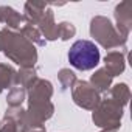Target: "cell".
Instances as JSON below:
<instances>
[{
  "label": "cell",
  "mask_w": 132,
  "mask_h": 132,
  "mask_svg": "<svg viewBox=\"0 0 132 132\" xmlns=\"http://www.w3.org/2000/svg\"><path fill=\"white\" fill-rule=\"evenodd\" d=\"M69 61L78 70H92L100 62V50L90 40H76L69 51Z\"/></svg>",
  "instance_id": "1"
}]
</instances>
